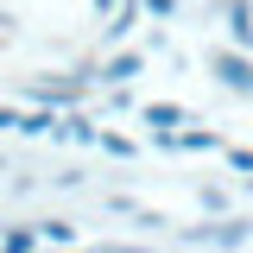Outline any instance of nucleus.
Returning a JSON list of instances; mask_svg holds the SVG:
<instances>
[{"mask_svg":"<svg viewBox=\"0 0 253 253\" xmlns=\"http://www.w3.org/2000/svg\"><path fill=\"white\" fill-rule=\"evenodd\" d=\"M0 177H6V158H0Z\"/></svg>","mask_w":253,"mask_h":253,"instance_id":"nucleus-19","label":"nucleus"},{"mask_svg":"<svg viewBox=\"0 0 253 253\" xmlns=\"http://www.w3.org/2000/svg\"><path fill=\"white\" fill-rule=\"evenodd\" d=\"M146 70V51H114V57L101 63V83H133Z\"/></svg>","mask_w":253,"mask_h":253,"instance_id":"nucleus-7","label":"nucleus"},{"mask_svg":"<svg viewBox=\"0 0 253 253\" xmlns=\"http://www.w3.org/2000/svg\"><path fill=\"white\" fill-rule=\"evenodd\" d=\"M32 228H38V241H44V247H76V221H63V215L32 221Z\"/></svg>","mask_w":253,"mask_h":253,"instance_id":"nucleus-8","label":"nucleus"},{"mask_svg":"<svg viewBox=\"0 0 253 253\" xmlns=\"http://www.w3.org/2000/svg\"><path fill=\"white\" fill-rule=\"evenodd\" d=\"M215 13L228 19V44L253 51V0H215Z\"/></svg>","mask_w":253,"mask_h":253,"instance_id":"nucleus-3","label":"nucleus"},{"mask_svg":"<svg viewBox=\"0 0 253 253\" xmlns=\"http://www.w3.org/2000/svg\"><path fill=\"white\" fill-rule=\"evenodd\" d=\"M139 6H146L152 19H177V6H184V0H139Z\"/></svg>","mask_w":253,"mask_h":253,"instance_id":"nucleus-14","label":"nucleus"},{"mask_svg":"<svg viewBox=\"0 0 253 253\" xmlns=\"http://www.w3.org/2000/svg\"><path fill=\"white\" fill-rule=\"evenodd\" d=\"M221 146H228V139L209 133V126H184V133H177V152H221Z\"/></svg>","mask_w":253,"mask_h":253,"instance_id":"nucleus-9","label":"nucleus"},{"mask_svg":"<svg viewBox=\"0 0 253 253\" xmlns=\"http://www.w3.org/2000/svg\"><path fill=\"white\" fill-rule=\"evenodd\" d=\"M32 95H38L44 108H76V101H83V83H76V76H57V83H51V76H44V83H32Z\"/></svg>","mask_w":253,"mask_h":253,"instance_id":"nucleus-6","label":"nucleus"},{"mask_svg":"<svg viewBox=\"0 0 253 253\" xmlns=\"http://www.w3.org/2000/svg\"><path fill=\"white\" fill-rule=\"evenodd\" d=\"M247 190H253V177H247Z\"/></svg>","mask_w":253,"mask_h":253,"instance_id":"nucleus-20","label":"nucleus"},{"mask_svg":"<svg viewBox=\"0 0 253 253\" xmlns=\"http://www.w3.org/2000/svg\"><path fill=\"white\" fill-rule=\"evenodd\" d=\"M32 241H38V228H6L0 253H32Z\"/></svg>","mask_w":253,"mask_h":253,"instance_id":"nucleus-11","label":"nucleus"},{"mask_svg":"<svg viewBox=\"0 0 253 253\" xmlns=\"http://www.w3.org/2000/svg\"><path fill=\"white\" fill-rule=\"evenodd\" d=\"M139 121H146V133H158V126H177V121H184V108H177V101H146Z\"/></svg>","mask_w":253,"mask_h":253,"instance_id":"nucleus-10","label":"nucleus"},{"mask_svg":"<svg viewBox=\"0 0 253 253\" xmlns=\"http://www.w3.org/2000/svg\"><path fill=\"white\" fill-rule=\"evenodd\" d=\"M209 76H215L228 95H253V51H241V44H215V51H209Z\"/></svg>","mask_w":253,"mask_h":253,"instance_id":"nucleus-1","label":"nucleus"},{"mask_svg":"<svg viewBox=\"0 0 253 253\" xmlns=\"http://www.w3.org/2000/svg\"><path fill=\"white\" fill-rule=\"evenodd\" d=\"M139 13H146L139 0H121V6L101 19V38H108V44H126V38H133V26H139Z\"/></svg>","mask_w":253,"mask_h":253,"instance_id":"nucleus-5","label":"nucleus"},{"mask_svg":"<svg viewBox=\"0 0 253 253\" xmlns=\"http://www.w3.org/2000/svg\"><path fill=\"white\" fill-rule=\"evenodd\" d=\"M0 133H19V114L13 108H0Z\"/></svg>","mask_w":253,"mask_h":253,"instance_id":"nucleus-17","label":"nucleus"},{"mask_svg":"<svg viewBox=\"0 0 253 253\" xmlns=\"http://www.w3.org/2000/svg\"><path fill=\"white\" fill-rule=\"evenodd\" d=\"M203 209H209V215H228V196H221V190L209 184V190H203Z\"/></svg>","mask_w":253,"mask_h":253,"instance_id":"nucleus-15","label":"nucleus"},{"mask_svg":"<svg viewBox=\"0 0 253 253\" xmlns=\"http://www.w3.org/2000/svg\"><path fill=\"white\" fill-rule=\"evenodd\" d=\"M19 133L26 139H63V108H32V114H19Z\"/></svg>","mask_w":253,"mask_h":253,"instance_id":"nucleus-4","label":"nucleus"},{"mask_svg":"<svg viewBox=\"0 0 253 253\" xmlns=\"http://www.w3.org/2000/svg\"><path fill=\"white\" fill-rule=\"evenodd\" d=\"M221 158H228V171H241V177H253V152H247V146H221Z\"/></svg>","mask_w":253,"mask_h":253,"instance_id":"nucleus-12","label":"nucleus"},{"mask_svg":"<svg viewBox=\"0 0 253 253\" xmlns=\"http://www.w3.org/2000/svg\"><path fill=\"white\" fill-rule=\"evenodd\" d=\"M57 253H83V247H57ZM89 253H95V247H89Z\"/></svg>","mask_w":253,"mask_h":253,"instance_id":"nucleus-18","label":"nucleus"},{"mask_svg":"<svg viewBox=\"0 0 253 253\" xmlns=\"http://www.w3.org/2000/svg\"><path fill=\"white\" fill-rule=\"evenodd\" d=\"M184 241H190V247H221V253H234V247H247V241H253V221H247V215H215V221H203V228H184Z\"/></svg>","mask_w":253,"mask_h":253,"instance_id":"nucleus-2","label":"nucleus"},{"mask_svg":"<svg viewBox=\"0 0 253 253\" xmlns=\"http://www.w3.org/2000/svg\"><path fill=\"white\" fill-rule=\"evenodd\" d=\"M101 152H108V158H133V139H121V133H101Z\"/></svg>","mask_w":253,"mask_h":253,"instance_id":"nucleus-13","label":"nucleus"},{"mask_svg":"<svg viewBox=\"0 0 253 253\" xmlns=\"http://www.w3.org/2000/svg\"><path fill=\"white\" fill-rule=\"evenodd\" d=\"M95 253H152V247H126V241H101Z\"/></svg>","mask_w":253,"mask_h":253,"instance_id":"nucleus-16","label":"nucleus"}]
</instances>
